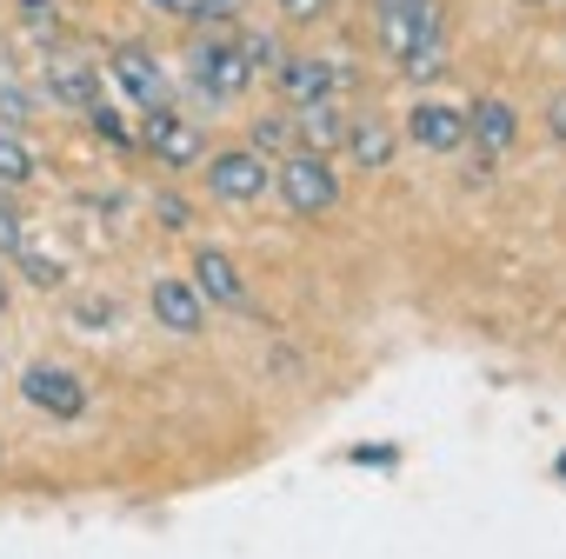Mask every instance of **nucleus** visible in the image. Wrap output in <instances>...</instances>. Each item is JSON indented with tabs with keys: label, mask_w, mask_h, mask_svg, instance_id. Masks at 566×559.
Instances as JSON below:
<instances>
[{
	"label": "nucleus",
	"mask_w": 566,
	"mask_h": 559,
	"mask_svg": "<svg viewBox=\"0 0 566 559\" xmlns=\"http://www.w3.org/2000/svg\"><path fill=\"white\" fill-rule=\"evenodd\" d=\"M247 81H253V67H247L240 34H200V41L187 48V87H193L207 107L240 101V94H247Z\"/></svg>",
	"instance_id": "1"
},
{
	"label": "nucleus",
	"mask_w": 566,
	"mask_h": 559,
	"mask_svg": "<svg viewBox=\"0 0 566 559\" xmlns=\"http://www.w3.org/2000/svg\"><path fill=\"white\" fill-rule=\"evenodd\" d=\"M273 193L287 200L301 220H314V213H327V207L340 200V180H334L327 154H307V147H294L287 160H280V173H273Z\"/></svg>",
	"instance_id": "2"
},
{
	"label": "nucleus",
	"mask_w": 566,
	"mask_h": 559,
	"mask_svg": "<svg viewBox=\"0 0 566 559\" xmlns=\"http://www.w3.org/2000/svg\"><path fill=\"white\" fill-rule=\"evenodd\" d=\"M266 187H273V167H266L260 147H227V154L207 160V193L227 200V207H247V200H260Z\"/></svg>",
	"instance_id": "3"
},
{
	"label": "nucleus",
	"mask_w": 566,
	"mask_h": 559,
	"mask_svg": "<svg viewBox=\"0 0 566 559\" xmlns=\"http://www.w3.org/2000/svg\"><path fill=\"white\" fill-rule=\"evenodd\" d=\"M380 41L394 61H413L427 48H447L440 41V0H407V8H380Z\"/></svg>",
	"instance_id": "4"
},
{
	"label": "nucleus",
	"mask_w": 566,
	"mask_h": 559,
	"mask_svg": "<svg viewBox=\"0 0 566 559\" xmlns=\"http://www.w3.org/2000/svg\"><path fill=\"white\" fill-rule=\"evenodd\" d=\"M21 393H28V407H41L54 420H81L87 413V380L67 373V367H48V360L21 373Z\"/></svg>",
	"instance_id": "5"
},
{
	"label": "nucleus",
	"mask_w": 566,
	"mask_h": 559,
	"mask_svg": "<svg viewBox=\"0 0 566 559\" xmlns=\"http://www.w3.org/2000/svg\"><path fill=\"white\" fill-rule=\"evenodd\" d=\"M140 147L154 154V160H167V167H193L200 160V127L193 120H180L174 107H147V127H140Z\"/></svg>",
	"instance_id": "6"
},
{
	"label": "nucleus",
	"mask_w": 566,
	"mask_h": 559,
	"mask_svg": "<svg viewBox=\"0 0 566 559\" xmlns=\"http://www.w3.org/2000/svg\"><path fill=\"white\" fill-rule=\"evenodd\" d=\"M114 81H120V94L140 101V107H167V87H174L154 48H120V54H114Z\"/></svg>",
	"instance_id": "7"
},
{
	"label": "nucleus",
	"mask_w": 566,
	"mask_h": 559,
	"mask_svg": "<svg viewBox=\"0 0 566 559\" xmlns=\"http://www.w3.org/2000/svg\"><path fill=\"white\" fill-rule=\"evenodd\" d=\"M407 140L427 147V154H453V147H467V114L447 107V101H420L407 114Z\"/></svg>",
	"instance_id": "8"
},
{
	"label": "nucleus",
	"mask_w": 566,
	"mask_h": 559,
	"mask_svg": "<svg viewBox=\"0 0 566 559\" xmlns=\"http://www.w3.org/2000/svg\"><path fill=\"white\" fill-rule=\"evenodd\" d=\"M147 307H154V320L167 327V334H200V320H207V307H200V287H187V280H154V294H147Z\"/></svg>",
	"instance_id": "9"
},
{
	"label": "nucleus",
	"mask_w": 566,
	"mask_h": 559,
	"mask_svg": "<svg viewBox=\"0 0 566 559\" xmlns=\"http://www.w3.org/2000/svg\"><path fill=\"white\" fill-rule=\"evenodd\" d=\"M193 287H200L207 300H220V307H240V314L253 307V300H247V280L233 273V260H227L220 246H200V253H193Z\"/></svg>",
	"instance_id": "10"
},
{
	"label": "nucleus",
	"mask_w": 566,
	"mask_h": 559,
	"mask_svg": "<svg viewBox=\"0 0 566 559\" xmlns=\"http://www.w3.org/2000/svg\"><path fill=\"white\" fill-rule=\"evenodd\" d=\"M340 147H347V160L354 167H387L394 160V127L380 120V114H360V120H347V134H340Z\"/></svg>",
	"instance_id": "11"
},
{
	"label": "nucleus",
	"mask_w": 566,
	"mask_h": 559,
	"mask_svg": "<svg viewBox=\"0 0 566 559\" xmlns=\"http://www.w3.org/2000/svg\"><path fill=\"white\" fill-rule=\"evenodd\" d=\"M467 134H473L486 154H506V147H513V134H520V114H513L506 101H473V114H467Z\"/></svg>",
	"instance_id": "12"
},
{
	"label": "nucleus",
	"mask_w": 566,
	"mask_h": 559,
	"mask_svg": "<svg viewBox=\"0 0 566 559\" xmlns=\"http://www.w3.org/2000/svg\"><path fill=\"white\" fill-rule=\"evenodd\" d=\"M340 134H347V114L334 107V94H321V101H307V107H301V147H307V154L340 147Z\"/></svg>",
	"instance_id": "13"
},
{
	"label": "nucleus",
	"mask_w": 566,
	"mask_h": 559,
	"mask_svg": "<svg viewBox=\"0 0 566 559\" xmlns=\"http://www.w3.org/2000/svg\"><path fill=\"white\" fill-rule=\"evenodd\" d=\"M280 94H287L294 107H307V101H321V94H334V67L327 61H280Z\"/></svg>",
	"instance_id": "14"
},
{
	"label": "nucleus",
	"mask_w": 566,
	"mask_h": 559,
	"mask_svg": "<svg viewBox=\"0 0 566 559\" xmlns=\"http://www.w3.org/2000/svg\"><path fill=\"white\" fill-rule=\"evenodd\" d=\"M21 180H34V154L14 127H0V187H21Z\"/></svg>",
	"instance_id": "15"
},
{
	"label": "nucleus",
	"mask_w": 566,
	"mask_h": 559,
	"mask_svg": "<svg viewBox=\"0 0 566 559\" xmlns=\"http://www.w3.org/2000/svg\"><path fill=\"white\" fill-rule=\"evenodd\" d=\"M154 8L174 14V21H233L227 0H154Z\"/></svg>",
	"instance_id": "16"
},
{
	"label": "nucleus",
	"mask_w": 566,
	"mask_h": 559,
	"mask_svg": "<svg viewBox=\"0 0 566 559\" xmlns=\"http://www.w3.org/2000/svg\"><path fill=\"white\" fill-rule=\"evenodd\" d=\"M440 67H447V48H427V54L400 61V74H407V81H440Z\"/></svg>",
	"instance_id": "17"
},
{
	"label": "nucleus",
	"mask_w": 566,
	"mask_h": 559,
	"mask_svg": "<svg viewBox=\"0 0 566 559\" xmlns=\"http://www.w3.org/2000/svg\"><path fill=\"white\" fill-rule=\"evenodd\" d=\"M21 233H28V226H21V213H14V200H8V187H0V253H14V246H21Z\"/></svg>",
	"instance_id": "18"
},
{
	"label": "nucleus",
	"mask_w": 566,
	"mask_h": 559,
	"mask_svg": "<svg viewBox=\"0 0 566 559\" xmlns=\"http://www.w3.org/2000/svg\"><path fill=\"white\" fill-rule=\"evenodd\" d=\"M28 28L34 34H54V0H28Z\"/></svg>",
	"instance_id": "19"
},
{
	"label": "nucleus",
	"mask_w": 566,
	"mask_h": 559,
	"mask_svg": "<svg viewBox=\"0 0 566 559\" xmlns=\"http://www.w3.org/2000/svg\"><path fill=\"white\" fill-rule=\"evenodd\" d=\"M280 140H287V120H260V127H253V147H260V154L280 147Z\"/></svg>",
	"instance_id": "20"
},
{
	"label": "nucleus",
	"mask_w": 566,
	"mask_h": 559,
	"mask_svg": "<svg viewBox=\"0 0 566 559\" xmlns=\"http://www.w3.org/2000/svg\"><path fill=\"white\" fill-rule=\"evenodd\" d=\"M327 8V0H280V14H287V21H314Z\"/></svg>",
	"instance_id": "21"
},
{
	"label": "nucleus",
	"mask_w": 566,
	"mask_h": 559,
	"mask_svg": "<svg viewBox=\"0 0 566 559\" xmlns=\"http://www.w3.org/2000/svg\"><path fill=\"white\" fill-rule=\"evenodd\" d=\"M553 120H559V140H566V101H559V107H553Z\"/></svg>",
	"instance_id": "22"
},
{
	"label": "nucleus",
	"mask_w": 566,
	"mask_h": 559,
	"mask_svg": "<svg viewBox=\"0 0 566 559\" xmlns=\"http://www.w3.org/2000/svg\"><path fill=\"white\" fill-rule=\"evenodd\" d=\"M0 307H8V273H0Z\"/></svg>",
	"instance_id": "23"
}]
</instances>
